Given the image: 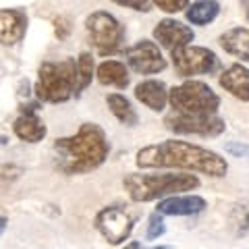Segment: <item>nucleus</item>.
<instances>
[{
	"instance_id": "nucleus-1",
	"label": "nucleus",
	"mask_w": 249,
	"mask_h": 249,
	"mask_svg": "<svg viewBox=\"0 0 249 249\" xmlns=\"http://www.w3.org/2000/svg\"><path fill=\"white\" fill-rule=\"evenodd\" d=\"M135 164L139 168H178L187 173H199L212 178H222L229 173V162L208 147H201L181 139L145 145L137 152Z\"/></svg>"
},
{
	"instance_id": "nucleus-2",
	"label": "nucleus",
	"mask_w": 249,
	"mask_h": 249,
	"mask_svg": "<svg viewBox=\"0 0 249 249\" xmlns=\"http://www.w3.org/2000/svg\"><path fill=\"white\" fill-rule=\"evenodd\" d=\"M56 166L65 175H83L96 170L108 160L110 142L106 131L96 123H83L75 135L54 142Z\"/></svg>"
},
{
	"instance_id": "nucleus-3",
	"label": "nucleus",
	"mask_w": 249,
	"mask_h": 249,
	"mask_svg": "<svg viewBox=\"0 0 249 249\" xmlns=\"http://www.w3.org/2000/svg\"><path fill=\"white\" fill-rule=\"evenodd\" d=\"M123 187L129 193L131 201L135 204H147V201L164 199L170 196H181L183 191H193L199 187V178L196 175L183 173H129L123 178Z\"/></svg>"
},
{
	"instance_id": "nucleus-4",
	"label": "nucleus",
	"mask_w": 249,
	"mask_h": 249,
	"mask_svg": "<svg viewBox=\"0 0 249 249\" xmlns=\"http://www.w3.org/2000/svg\"><path fill=\"white\" fill-rule=\"evenodd\" d=\"M36 98L48 104H62L73 96H79L77 89V58L46 60L37 69Z\"/></svg>"
},
{
	"instance_id": "nucleus-5",
	"label": "nucleus",
	"mask_w": 249,
	"mask_h": 249,
	"mask_svg": "<svg viewBox=\"0 0 249 249\" xmlns=\"http://www.w3.org/2000/svg\"><path fill=\"white\" fill-rule=\"evenodd\" d=\"M168 104L175 112L185 114H216L220 108V96L204 81L187 79L168 89Z\"/></svg>"
},
{
	"instance_id": "nucleus-6",
	"label": "nucleus",
	"mask_w": 249,
	"mask_h": 249,
	"mask_svg": "<svg viewBox=\"0 0 249 249\" xmlns=\"http://www.w3.org/2000/svg\"><path fill=\"white\" fill-rule=\"evenodd\" d=\"M85 29H88V36L91 44L96 46L98 54L110 56V54H116L123 50L127 29H124V25L112 13H106V11L91 13L85 19Z\"/></svg>"
},
{
	"instance_id": "nucleus-7",
	"label": "nucleus",
	"mask_w": 249,
	"mask_h": 249,
	"mask_svg": "<svg viewBox=\"0 0 249 249\" xmlns=\"http://www.w3.org/2000/svg\"><path fill=\"white\" fill-rule=\"evenodd\" d=\"M170 58H173V67L177 75L185 77V79H191L196 75H210L218 71V67H220V60H218L214 50L193 44L173 50Z\"/></svg>"
},
{
	"instance_id": "nucleus-8",
	"label": "nucleus",
	"mask_w": 249,
	"mask_h": 249,
	"mask_svg": "<svg viewBox=\"0 0 249 249\" xmlns=\"http://www.w3.org/2000/svg\"><path fill=\"white\" fill-rule=\"evenodd\" d=\"M164 124L168 131L178 135H201V137H218L224 133L227 123L216 114H185L170 110L164 116Z\"/></svg>"
},
{
	"instance_id": "nucleus-9",
	"label": "nucleus",
	"mask_w": 249,
	"mask_h": 249,
	"mask_svg": "<svg viewBox=\"0 0 249 249\" xmlns=\"http://www.w3.org/2000/svg\"><path fill=\"white\" fill-rule=\"evenodd\" d=\"M98 232L110 245H123L129 241L131 232L135 229V216L123 206H108L102 208L93 218Z\"/></svg>"
},
{
	"instance_id": "nucleus-10",
	"label": "nucleus",
	"mask_w": 249,
	"mask_h": 249,
	"mask_svg": "<svg viewBox=\"0 0 249 249\" xmlns=\"http://www.w3.org/2000/svg\"><path fill=\"white\" fill-rule=\"evenodd\" d=\"M124 60L131 71L139 75H156L166 69V58L160 46L152 40H139L124 50Z\"/></svg>"
},
{
	"instance_id": "nucleus-11",
	"label": "nucleus",
	"mask_w": 249,
	"mask_h": 249,
	"mask_svg": "<svg viewBox=\"0 0 249 249\" xmlns=\"http://www.w3.org/2000/svg\"><path fill=\"white\" fill-rule=\"evenodd\" d=\"M193 37H196L193 29L175 19H162L154 27V40L170 52L183 48V46H189L193 42Z\"/></svg>"
},
{
	"instance_id": "nucleus-12",
	"label": "nucleus",
	"mask_w": 249,
	"mask_h": 249,
	"mask_svg": "<svg viewBox=\"0 0 249 249\" xmlns=\"http://www.w3.org/2000/svg\"><path fill=\"white\" fill-rule=\"evenodd\" d=\"M27 34V13L21 9H0V44L17 46Z\"/></svg>"
},
{
	"instance_id": "nucleus-13",
	"label": "nucleus",
	"mask_w": 249,
	"mask_h": 249,
	"mask_svg": "<svg viewBox=\"0 0 249 249\" xmlns=\"http://www.w3.org/2000/svg\"><path fill=\"white\" fill-rule=\"evenodd\" d=\"M13 131H15V135H17L21 142H25V143H40L42 139L46 137V133H48L44 121L37 116V108L36 106L23 108L21 114L13 123Z\"/></svg>"
},
{
	"instance_id": "nucleus-14",
	"label": "nucleus",
	"mask_w": 249,
	"mask_h": 249,
	"mask_svg": "<svg viewBox=\"0 0 249 249\" xmlns=\"http://www.w3.org/2000/svg\"><path fill=\"white\" fill-rule=\"evenodd\" d=\"M208 208V201L201 196H170L158 201L156 212L162 216H193Z\"/></svg>"
},
{
	"instance_id": "nucleus-15",
	"label": "nucleus",
	"mask_w": 249,
	"mask_h": 249,
	"mask_svg": "<svg viewBox=\"0 0 249 249\" xmlns=\"http://www.w3.org/2000/svg\"><path fill=\"white\" fill-rule=\"evenodd\" d=\"M220 88L241 102H249V69L243 65H231L220 73Z\"/></svg>"
},
{
	"instance_id": "nucleus-16",
	"label": "nucleus",
	"mask_w": 249,
	"mask_h": 249,
	"mask_svg": "<svg viewBox=\"0 0 249 249\" xmlns=\"http://www.w3.org/2000/svg\"><path fill=\"white\" fill-rule=\"evenodd\" d=\"M135 98L154 112H162L168 104V88L164 81L145 79L135 85Z\"/></svg>"
},
{
	"instance_id": "nucleus-17",
	"label": "nucleus",
	"mask_w": 249,
	"mask_h": 249,
	"mask_svg": "<svg viewBox=\"0 0 249 249\" xmlns=\"http://www.w3.org/2000/svg\"><path fill=\"white\" fill-rule=\"evenodd\" d=\"M96 77L102 85H110V88H116V89H124L131 81L129 67L124 62L112 60V58L100 62L96 67Z\"/></svg>"
},
{
	"instance_id": "nucleus-18",
	"label": "nucleus",
	"mask_w": 249,
	"mask_h": 249,
	"mask_svg": "<svg viewBox=\"0 0 249 249\" xmlns=\"http://www.w3.org/2000/svg\"><path fill=\"white\" fill-rule=\"evenodd\" d=\"M218 42L231 56L249 62V27H231L218 37Z\"/></svg>"
},
{
	"instance_id": "nucleus-19",
	"label": "nucleus",
	"mask_w": 249,
	"mask_h": 249,
	"mask_svg": "<svg viewBox=\"0 0 249 249\" xmlns=\"http://www.w3.org/2000/svg\"><path fill=\"white\" fill-rule=\"evenodd\" d=\"M106 104H108V108H110V112L114 114V119L119 121L121 124H124V127H135V124L139 123V116L135 112L133 104H131L123 93H116V91L108 93Z\"/></svg>"
},
{
	"instance_id": "nucleus-20",
	"label": "nucleus",
	"mask_w": 249,
	"mask_h": 249,
	"mask_svg": "<svg viewBox=\"0 0 249 249\" xmlns=\"http://www.w3.org/2000/svg\"><path fill=\"white\" fill-rule=\"evenodd\" d=\"M218 13H220V4L216 2V0H197V2H193L187 6V21L191 23V25H208V23H212Z\"/></svg>"
},
{
	"instance_id": "nucleus-21",
	"label": "nucleus",
	"mask_w": 249,
	"mask_h": 249,
	"mask_svg": "<svg viewBox=\"0 0 249 249\" xmlns=\"http://www.w3.org/2000/svg\"><path fill=\"white\" fill-rule=\"evenodd\" d=\"M93 75H96V62L89 52H81L77 58V89L79 93L91 83Z\"/></svg>"
},
{
	"instance_id": "nucleus-22",
	"label": "nucleus",
	"mask_w": 249,
	"mask_h": 249,
	"mask_svg": "<svg viewBox=\"0 0 249 249\" xmlns=\"http://www.w3.org/2000/svg\"><path fill=\"white\" fill-rule=\"evenodd\" d=\"M164 231H166V227H164V220H162V214L154 212V214L150 216V227H147L145 237L150 239V241H152V239H158V237L164 235Z\"/></svg>"
},
{
	"instance_id": "nucleus-23",
	"label": "nucleus",
	"mask_w": 249,
	"mask_h": 249,
	"mask_svg": "<svg viewBox=\"0 0 249 249\" xmlns=\"http://www.w3.org/2000/svg\"><path fill=\"white\" fill-rule=\"evenodd\" d=\"M152 2L164 13H181L189 6V0H152Z\"/></svg>"
},
{
	"instance_id": "nucleus-24",
	"label": "nucleus",
	"mask_w": 249,
	"mask_h": 249,
	"mask_svg": "<svg viewBox=\"0 0 249 249\" xmlns=\"http://www.w3.org/2000/svg\"><path fill=\"white\" fill-rule=\"evenodd\" d=\"M110 2L119 4V6H127V9H133V11H142V13L152 11L150 0H110Z\"/></svg>"
},
{
	"instance_id": "nucleus-25",
	"label": "nucleus",
	"mask_w": 249,
	"mask_h": 249,
	"mask_svg": "<svg viewBox=\"0 0 249 249\" xmlns=\"http://www.w3.org/2000/svg\"><path fill=\"white\" fill-rule=\"evenodd\" d=\"M227 152L232 154V156H237V158H245V156H249V145L231 142V143H227Z\"/></svg>"
},
{
	"instance_id": "nucleus-26",
	"label": "nucleus",
	"mask_w": 249,
	"mask_h": 249,
	"mask_svg": "<svg viewBox=\"0 0 249 249\" xmlns=\"http://www.w3.org/2000/svg\"><path fill=\"white\" fill-rule=\"evenodd\" d=\"M123 249H142V243H139V241H131V243L127 247H123Z\"/></svg>"
},
{
	"instance_id": "nucleus-27",
	"label": "nucleus",
	"mask_w": 249,
	"mask_h": 249,
	"mask_svg": "<svg viewBox=\"0 0 249 249\" xmlns=\"http://www.w3.org/2000/svg\"><path fill=\"white\" fill-rule=\"evenodd\" d=\"M243 6H245V17L249 21V0H243Z\"/></svg>"
},
{
	"instance_id": "nucleus-28",
	"label": "nucleus",
	"mask_w": 249,
	"mask_h": 249,
	"mask_svg": "<svg viewBox=\"0 0 249 249\" xmlns=\"http://www.w3.org/2000/svg\"><path fill=\"white\" fill-rule=\"evenodd\" d=\"M152 249H173L170 245H158V247H152Z\"/></svg>"
},
{
	"instance_id": "nucleus-29",
	"label": "nucleus",
	"mask_w": 249,
	"mask_h": 249,
	"mask_svg": "<svg viewBox=\"0 0 249 249\" xmlns=\"http://www.w3.org/2000/svg\"><path fill=\"white\" fill-rule=\"evenodd\" d=\"M245 227L249 229V212H247V216H245Z\"/></svg>"
},
{
	"instance_id": "nucleus-30",
	"label": "nucleus",
	"mask_w": 249,
	"mask_h": 249,
	"mask_svg": "<svg viewBox=\"0 0 249 249\" xmlns=\"http://www.w3.org/2000/svg\"><path fill=\"white\" fill-rule=\"evenodd\" d=\"M2 229H4V220L0 218V232H2Z\"/></svg>"
}]
</instances>
